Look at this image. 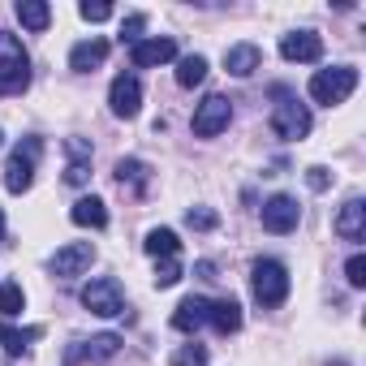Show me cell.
Masks as SVG:
<instances>
[{"instance_id":"obj_12","label":"cell","mask_w":366,"mask_h":366,"mask_svg":"<svg viewBox=\"0 0 366 366\" xmlns=\"http://www.w3.org/2000/svg\"><path fill=\"white\" fill-rule=\"evenodd\" d=\"M129 61H134V69L168 65V61H177V44H172V39H142V44L129 48Z\"/></svg>"},{"instance_id":"obj_9","label":"cell","mask_w":366,"mask_h":366,"mask_svg":"<svg viewBox=\"0 0 366 366\" xmlns=\"http://www.w3.org/2000/svg\"><path fill=\"white\" fill-rule=\"evenodd\" d=\"M108 104H112V112L117 117H138V108H142V82L134 78V74H121V78H112V91H108Z\"/></svg>"},{"instance_id":"obj_21","label":"cell","mask_w":366,"mask_h":366,"mask_svg":"<svg viewBox=\"0 0 366 366\" xmlns=\"http://www.w3.org/2000/svg\"><path fill=\"white\" fill-rule=\"evenodd\" d=\"M18 22H22L26 31H48L52 9L44 5V0H18Z\"/></svg>"},{"instance_id":"obj_13","label":"cell","mask_w":366,"mask_h":366,"mask_svg":"<svg viewBox=\"0 0 366 366\" xmlns=\"http://www.w3.org/2000/svg\"><path fill=\"white\" fill-rule=\"evenodd\" d=\"M207 319H212V302L207 297H186V302L172 310V327L177 332H199Z\"/></svg>"},{"instance_id":"obj_31","label":"cell","mask_w":366,"mask_h":366,"mask_svg":"<svg viewBox=\"0 0 366 366\" xmlns=\"http://www.w3.org/2000/svg\"><path fill=\"white\" fill-rule=\"evenodd\" d=\"M78 14L86 22H108L112 18V5H104V0H95V5H91V0H86V5H78Z\"/></svg>"},{"instance_id":"obj_20","label":"cell","mask_w":366,"mask_h":366,"mask_svg":"<svg viewBox=\"0 0 366 366\" xmlns=\"http://www.w3.org/2000/svg\"><path fill=\"white\" fill-rule=\"evenodd\" d=\"M207 323H212L216 332H224V336H229V332H237V327H242V306H237L233 297L212 302V319H207Z\"/></svg>"},{"instance_id":"obj_27","label":"cell","mask_w":366,"mask_h":366,"mask_svg":"<svg viewBox=\"0 0 366 366\" xmlns=\"http://www.w3.org/2000/svg\"><path fill=\"white\" fill-rule=\"evenodd\" d=\"M207 362V349L194 340V345H181L177 353H172V366H203Z\"/></svg>"},{"instance_id":"obj_35","label":"cell","mask_w":366,"mask_h":366,"mask_svg":"<svg viewBox=\"0 0 366 366\" xmlns=\"http://www.w3.org/2000/svg\"><path fill=\"white\" fill-rule=\"evenodd\" d=\"M0 246H5V212H0Z\"/></svg>"},{"instance_id":"obj_23","label":"cell","mask_w":366,"mask_h":366,"mask_svg":"<svg viewBox=\"0 0 366 366\" xmlns=\"http://www.w3.org/2000/svg\"><path fill=\"white\" fill-rule=\"evenodd\" d=\"M142 246H147V254H155V259H177V250H181V242H177L172 229H151Z\"/></svg>"},{"instance_id":"obj_36","label":"cell","mask_w":366,"mask_h":366,"mask_svg":"<svg viewBox=\"0 0 366 366\" xmlns=\"http://www.w3.org/2000/svg\"><path fill=\"white\" fill-rule=\"evenodd\" d=\"M0 138H5V134H0Z\"/></svg>"},{"instance_id":"obj_29","label":"cell","mask_w":366,"mask_h":366,"mask_svg":"<svg viewBox=\"0 0 366 366\" xmlns=\"http://www.w3.org/2000/svg\"><path fill=\"white\" fill-rule=\"evenodd\" d=\"M177 280H181V263H177V259L155 263V289H172Z\"/></svg>"},{"instance_id":"obj_26","label":"cell","mask_w":366,"mask_h":366,"mask_svg":"<svg viewBox=\"0 0 366 366\" xmlns=\"http://www.w3.org/2000/svg\"><path fill=\"white\" fill-rule=\"evenodd\" d=\"M142 31H147V14H129V18L121 22V35H117V39L134 48V44H142Z\"/></svg>"},{"instance_id":"obj_17","label":"cell","mask_w":366,"mask_h":366,"mask_svg":"<svg viewBox=\"0 0 366 366\" xmlns=\"http://www.w3.org/2000/svg\"><path fill=\"white\" fill-rule=\"evenodd\" d=\"M69 220H74V224H82V229H104V224H108V207H104V199L86 194V199H78V203H74Z\"/></svg>"},{"instance_id":"obj_8","label":"cell","mask_w":366,"mask_h":366,"mask_svg":"<svg viewBox=\"0 0 366 366\" xmlns=\"http://www.w3.org/2000/svg\"><path fill=\"white\" fill-rule=\"evenodd\" d=\"M263 229L267 233H293L297 229V220H302V207H297V199H289V194H276V199H267L263 203Z\"/></svg>"},{"instance_id":"obj_30","label":"cell","mask_w":366,"mask_h":366,"mask_svg":"<svg viewBox=\"0 0 366 366\" xmlns=\"http://www.w3.org/2000/svg\"><path fill=\"white\" fill-rule=\"evenodd\" d=\"M345 280H349L353 289H362V285H366V254H353V259L345 263Z\"/></svg>"},{"instance_id":"obj_16","label":"cell","mask_w":366,"mask_h":366,"mask_svg":"<svg viewBox=\"0 0 366 366\" xmlns=\"http://www.w3.org/2000/svg\"><path fill=\"white\" fill-rule=\"evenodd\" d=\"M104 61H108V39H86V44H78L69 52V69H78V74H91Z\"/></svg>"},{"instance_id":"obj_33","label":"cell","mask_w":366,"mask_h":366,"mask_svg":"<svg viewBox=\"0 0 366 366\" xmlns=\"http://www.w3.org/2000/svg\"><path fill=\"white\" fill-rule=\"evenodd\" d=\"M65 181H69V186H86V181H91V168H86V164H69Z\"/></svg>"},{"instance_id":"obj_7","label":"cell","mask_w":366,"mask_h":366,"mask_svg":"<svg viewBox=\"0 0 366 366\" xmlns=\"http://www.w3.org/2000/svg\"><path fill=\"white\" fill-rule=\"evenodd\" d=\"M229 121H233L229 95H207V99L194 108V134H199V138H216L220 129H229Z\"/></svg>"},{"instance_id":"obj_10","label":"cell","mask_w":366,"mask_h":366,"mask_svg":"<svg viewBox=\"0 0 366 366\" xmlns=\"http://www.w3.org/2000/svg\"><path fill=\"white\" fill-rule=\"evenodd\" d=\"M91 263H95V246L91 242H69V246H61L52 254V272L56 276H82Z\"/></svg>"},{"instance_id":"obj_28","label":"cell","mask_w":366,"mask_h":366,"mask_svg":"<svg viewBox=\"0 0 366 366\" xmlns=\"http://www.w3.org/2000/svg\"><path fill=\"white\" fill-rule=\"evenodd\" d=\"M186 224H190V229H199V233H212V229L220 224V216H216V212H207V207H190V212H186Z\"/></svg>"},{"instance_id":"obj_25","label":"cell","mask_w":366,"mask_h":366,"mask_svg":"<svg viewBox=\"0 0 366 366\" xmlns=\"http://www.w3.org/2000/svg\"><path fill=\"white\" fill-rule=\"evenodd\" d=\"M26 340H39V327L18 332V327H9V323H0V345H5L9 353H22V349H26Z\"/></svg>"},{"instance_id":"obj_2","label":"cell","mask_w":366,"mask_h":366,"mask_svg":"<svg viewBox=\"0 0 366 366\" xmlns=\"http://www.w3.org/2000/svg\"><path fill=\"white\" fill-rule=\"evenodd\" d=\"M272 95L280 99V104L272 108V134H276V138H285V142L306 138V134H310V108H306L297 95H289L285 86H276Z\"/></svg>"},{"instance_id":"obj_19","label":"cell","mask_w":366,"mask_h":366,"mask_svg":"<svg viewBox=\"0 0 366 366\" xmlns=\"http://www.w3.org/2000/svg\"><path fill=\"white\" fill-rule=\"evenodd\" d=\"M117 181H121V190L129 186L134 194H142L147 181H151V168H147L142 159H121V164H117Z\"/></svg>"},{"instance_id":"obj_32","label":"cell","mask_w":366,"mask_h":366,"mask_svg":"<svg viewBox=\"0 0 366 366\" xmlns=\"http://www.w3.org/2000/svg\"><path fill=\"white\" fill-rule=\"evenodd\" d=\"M306 186H310L315 194H323V190L332 186V172H327V168H319V164H315V168H306Z\"/></svg>"},{"instance_id":"obj_15","label":"cell","mask_w":366,"mask_h":366,"mask_svg":"<svg viewBox=\"0 0 366 366\" xmlns=\"http://www.w3.org/2000/svg\"><path fill=\"white\" fill-rule=\"evenodd\" d=\"M259 65H263V52H259V44H233V48L224 52V69H229L233 78H250Z\"/></svg>"},{"instance_id":"obj_6","label":"cell","mask_w":366,"mask_h":366,"mask_svg":"<svg viewBox=\"0 0 366 366\" xmlns=\"http://www.w3.org/2000/svg\"><path fill=\"white\" fill-rule=\"evenodd\" d=\"M82 306L91 315H99V319H112V315H125V293H121V285L112 276H99V280H91L82 289Z\"/></svg>"},{"instance_id":"obj_4","label":"cell","mask_w":366,"mask_h":366,"mask_svg":"<svg viewBox=\"0 0 366 366\" xmlns=\"http://www.w3.org/2000/svg\"><path fill=\"white\" fill-rule=\"evenodd\" d=\"M353 86H357V69L353 65H332V69H319L310 78V99L332 108V104H345L353 95Z\"/></svg>"},{"instance_id":"obj_5","label":"cell","mask_w":366,"mask_h":366,"mask_svg":"<svg viewBox=\"0 0 366 366\" xmlns=\"http://www.w3.org/2000/svg\"><path fill=\"white\" fill-rule=\"evenodd\" d=\"M250 289H254V302L259 306H280L289 297V272H285V263L259 259L250 267Z\"/></svg>"},{"instance_id":"obj_34","label":"cell","mask_w":366,"mask_h":366,"mask_svg":"<svg viewBox=\"0 0 366 366\" xmlns=\"http://www.w3.org/2000/svg\"><path fill=\"white\" fill-rule=\"evenodd\" d=\"M194 272H199V276H203V280H212V276H216V263H199V267H194Z\"/></svg>"},{"instance_id":"obj_3","label":"cell","mask_w":366,"mask_h":366,"mask_svg":"<svg viewBox=\"0 0 366 366\" xmlns=\"http://www.w3.org/2000/svg\"><path fill=\"white\" fill-rule=\"evenodd\" d=\"M44 155V138H22L5 164V190L9 194H26L31 190V181H35V164Z\"/></svg>"},{"instance_id":"obj_11","label":"cell","mask_w":366,"mask_h":366,"mask_svg":"<svg viewBox=\"0 0 366 366\" xmlns=\"http://www.w3.org/2000/svg\"><path fill=\"white\" fill-rule=\"evenodd\" d=\"M280 56H285V61L315 65V61L323 56V39H319L315 31H293V35H285V39H280Z\"/></svg>"},{"instance_id":"obj_24","label":"cell","mask_w":366,"mask_h":366,"mask_svg":"<svg viewBox=\"0 0 366 366\" xmlns=\"http://www.w3.org/2000/svg\"><path fill=\"white\" fill-rule=\"evenodd\" d=\"M22 306H26V293H22V285H0V315L5 319H18L22 315Z\"/></svg>"},{"instance_id":"obj_14","label":"cell","mask_w":366,"mask_h":366,"mask_svg":"<svg viewBox=\"0 0 366 366\" xmlns=\"http://www.w3.org/2000/svg\"><path fill=\"white\" fill-rule=\"evenodd\" d=\"M336 233L345 242H366V203L362 199H349L336 216Z\"/></svg>"},{"instance_id":"obj_18","label":"cell","mask_w":366,"mask_h":366,"mask_svg":"<svg viewBox=\"0 0 366 366\" xmlns=\"http://www.w3.org/2000/svg\"><path fill=\"white\" fill-rule=\"evenodd\" d=\"M86 349H65V362H78L82 353L86 357H112L117 349H121V336L117 332H104V336H91V340H82Z\"/></svg>"},{"instance_id":"obj_1","label":"cell","mask_w":366,"mask_h":366,"mask_svg":"<svg viewBox=\"0 0 366 366\" xmlns=\"http://www.w3.org/2000/svg\"><path fill=\"white\" fill-rule=\"evenodd\" d=\"M31 86V56L18 35L0 31V95H18Z\"/></svg>"},{"instance_id":"obj_22","label":"cell","mask_w":366,"mask_h":366,"mask_svg":"<svg viewBox=\"0 0 366 366\" xmlns=\"http://www.w3.org/2000/svg\"><path fill=\"white\" fill-rule=\"evenodd\" d=\"M203 78H207V56L194 52V56H181V61H177V86L190 91V86H199Z\"/></svg>"}]
</instances>
